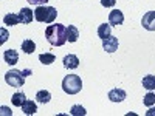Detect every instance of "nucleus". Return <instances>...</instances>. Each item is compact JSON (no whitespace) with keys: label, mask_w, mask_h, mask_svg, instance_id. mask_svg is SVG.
<instances>
[{"label":"nucleus","mask_w":155,"mask_h":116,"mask_svg":"<svg viewBox=\"0 0 155 116\" xmlns=\"http://www.w3.org/2000/svg\"><path fill=\"white\" fill-rule=\"evenodd\" d=\"M3 59H5V62L8 63V65H16V63L19 62V53L16 50H6L5 54H3Z\"/></svg>","instance_id":"11"},{"label":"nucleus","mask_w":155,"mask_h":116,"mask_svg":"<svg viewBox=\"0 0 155 116\" xmlns=\"http://www.w3.org/2000/svg\"><path fill=\"white\" fill-rule=\"evenodd\" d=\"M143 87L147 90V92H153L155 90V76L153 74H146L143 77V81H141Z\"/></svg>","instance_id":"14"},{"label":"nucleus","mask_w":155,"mask_h":116,"mask_svg":"<svg viewBox=\"0 0 155 116\" xmlns=\"http://www.w3.org/2000/svg\"><path fill=\"white\" fill-rule=\"evenodd\" d=\"M143 104H144L146 107H152V105L155 104V93H153V92H149V93L144 96Z\"/></svg>","instance_id":"21"},{"label":"nucleus","mask_w":155,"mask_h":116,"mask_svg":"<svg viewBox=\"0 0 155 116\" xmlns=\"http://www.w3.org/2000/svg\"><path fill=\"white\" fill-rule=\"evenodd\" d=\"M2 113H3V114H5V113H6V114H11V110H9V108H5V107H2Z\"/></svg>","instance_id":"27"},{"label":"nucleus","mask_w":155,"mask_h":116,"mask_svg":"<svg viewBox=\"0 0 155 116\" xmlns=\"http://www.w3.org/2000/svg\"><path fill=\"white\" fill-rule=\"evenodd\" d=\"M56 16H58V11L53 6L42 5L34 9V19L41 23H53L56 20Z\"/></svg>","instance_id":"3"},{"label":"nucleus","mask_w":155,"mask_h":116,"mask_svg":"<svg viewBox=\"0 0 155 116\" xmlns=\"http://www.w3.org/2000/svg\"><path fill=\"white\" fill-rule=\"evenodd\" d=\"M102 48H104L107 53H115V51L118 50V39L110 34L109 37H106L104 40H102Z\"/></svg>","instance_id":"7"},{"label":"nucleus","mask_w":155,"mask_h":116,"mask_svg":"<svg viewBox=\"0 0 155 116\" xmlns=\"http://www.w3.org/2000/svg\"><path fill=\"white\" fill-rule=\"evenodd\" d=\"M27 2L30 5H34V6H42V5H45L48 2V0H27Z\"/></svg>","instance_id":"24"},{"label":"nucleus","mask_w":155,"mask_h":116,"mask_svg":"<svg viewBox=\"0 0 155 116\" xmlns=\"http://www.w3.org/2000/svg\"><path fill=\"white\" fill-rule=\"evenodd\" d=\"M79 37V30H78L74 25H68L67 27V42L70 44H74Z\"/></svg>","instance_id":"13"},{"label":"nucleus","mask_w":155,"mask_h":116,"mask_svg":"<svg viewBox=\"0 0 155 116\" xmlns=\"http://www.w3.org/2000/svg\"><path fill=\"white\" fill-rule=\"evenodd\" d=\"M3 23L6 25V27H14V25L20 23V19L17 14H14V12H8V14L3 17Z\"/></svg>","instance_id":"15"},{"label":"nucleus","mask_w":155,"mask_h":116,"mask_svg":"<svg viewBox=\"0 0 155 116\" xmlns=\"http://www.w3.org/2000/svg\"><path fill=\"white\" fill-rule=\"evenodd\" d=\"M85 113L87 111H85V108L82 105H73L70 108V114H73V116H84Z\"/></svg>","instance_id":"22"},{"label":"nucleus","mask_w":155,"mask_h":116,"mask_svg":"<svg viewBox=\"0 0 155 116\" xmlns=\"http://www.w3.org/2000/svg\"><path fill=\"white\" fill-rule=\"evenodd\" d=\"M109 99L112 102H123L126 99V92L123 88H113L109 92Z\"/></svg>","instance_id":"10"},{"label":"nucleus","mask_w":155,"mask_h":116,"mask_svg":"<svg viewBox=\"0 0 155 116\" xmlns=\"http://www.w3.org/2000/svg\"><path fill=\"white\" fill-rule=\"evenodd\" d=\"M110 33H112V28H110V25H107V23H102V25L98 27V37L102 39V40H104L106 37H109Z\"/></svg>","instance_id":"17"},{"label":"nucleus","mask_w":155,"mask_h":116,"mask_svg":"<svg viewBox=\"0 0 155 116\" xmlns=\"http://www.w3.org/2000/svg\"><path fill=\"white\" fill-rule=\"evenodd\" d=\"M62 62H64V67H65L67 70H76L78 67H79V59H78V56H74V54H67Z\"/></svg>","instance_id":"8"},{"label":"nucleus","mask_w":155,"mask_h":116,"mask_svg":"<svg viewBox=\"0 0 155 116\" xmlns=\"http://www.w3.org/2000/svg\"><path fill=\"white\" fill-rule=\"evenodd\" d=\"M124 23V14L120 9H113L109 12V25H113V27H118V25Z\"/></svg>","instance_id":"6"},{"label":"nucleus","mask_w":155,"mask_h":116,"mask_svg":"<svg viewBox=\"0 0 155 116\" xmlns=\"http://www.w3.org/2000/svg\"><path fill=\"white\" fill-rule=\"evenodd\" d=\"M2 36H3V37H2V42H3V40H5V39H8V36H9V34H8V31H5V30H2Z\"/></svg>","instance_id":"25"},{"label":"nucleus","mask_w":155,"mask_h":116,"mask_svg":"<svg viewBox=\"0 0 155 116\" xmlns=\"http://www.w3.org/2000/svg\"><path fill=\"white\" fill-rule=\"evenodd\" d=\"M25 101H27V98H25V95H23L22 92L14 93V95H12V98H11V102H12L16 107H22Z\"/></svg>","instance_id":"19"},{"label":"nucleus","mask_w":155,"mask_h":116,"mask_svg":"<svg viewBox=\"0 0 155 116\" xmlns=\"http://www.w3.org/2000/svg\"><path fill=\"white\" fill-rule=\"evenodd\" d=\"M62 90L67 95H78L82 90V81L78 74H67L62 79Z\"/></svg>","instance_id":"2"},{"label":"nucleus","mask_w":155,"mask_h":116,"mask_svg":"<svg viewBox=\"0 0 155 116\" xmlns=\"http://www.w3.org/2000/svg\"><path fill=\"white\" fill-rule=\"evenodd\" d=\"M19 19H20V23L23 25L31 23V20L34 19V11H31V8H22L19 12Z\"/></svg>","instance_id":"9"},{"label":"nucleus","mask_w":155,"mask_h":116,"mask_svg":"<svg viewBox=\"0 0 155 116\" xmlns=\"http://www.w3.org/2000/svg\"><path fill=\"white\" fill-rule=\"evenodd\" d=\"M39 60H41V63H44V65H50V63H53L56 60V56L53 53H42L39 56Z\"/></svg>","instance_id":"20"},{"label":"nucleus","mask_w":155,"mask_h":116,"mask_svg":"<svg viewBox=\"0 0 155 116\" xmlns=\"http://www.w3.org/2000/svg\"><path fill=\"white\" fill-rule=\"evenodd\" d=\"M45 37L50 45L53 47H62L67 42V27L62 23H53L48 25L45 30Z\"/></svg>","instance_id":"1"},{"label":"nucleus","mask_w":155,"mask_h":116,"mask_svg":"<svg viewBox=\"0 0 155 116\" xmlns=\"http://www.w3.org/2000/svg\"><path fill=\"white\" fill-rule=\"evenodd\" d=\"M25 77L27 76L23 74V70H9L5 74V81L9 87H22L25 84Z\"/></svg>","instance_id":"4"},{"label":"nucleus","mask_w":155,"mask_h":116,"mask_svg":"<svg viewBox=\"0 0 155 116\" xmlns=\"http://www.w3.org/2000/svg\"><path fill=\"white\" fill-rule=\"evenodd\" d=\"M22 50L25 54H33L36 51V44L31 40V39H27V40L22 42Z\"/></svg>","instance_id":"18"},{"label":"nucleus","mask_w":155,"mask_h":116,"mask_svg":"<svg viewBox=\"0 0 155 116\" xmlns=\"http://www.w3.org/2000/svg\"><path fill=\"white\" fill-rule=\"evenodd\" d=\"M36 99H37V102H41V104H48L51 101V93L48 90H41V92H37Z\"/></svg>","instance_id":"16"},{"label":"nucleus","mask_w":155,"mask_h":116,"mask_svg":"<svg viewBox=\"0 0 155 116\" xmlns=\"http://www.w3.org/2000/svg\"><path fill=\"white\" fill-rule=\"evenodd\" d=\"M22 108V111L25 113V114H34L36 111H37V104L34 101H30V99H27L23 102V105L20 107Z\"/></svg>","instance_id":"12"},{"label":"nucleus","mask_w":155,"mask_h":116,"mask_svg":"<svg viewBox=\"0 0 155 116\" xmlns=\"http://www.w3.org/2000/svg\"><path fill=\"white\" fill-rule=\"evenodd\" d=\"M146 114H147V116H152V114H155V108H152V107H150V108L146 111Z\"/></svg>","instance_id":"26"},{"label":"nucleus","mask_w":155,"mask_h":116,"mask_svg":"<svg viewBox=\"0 0 155 116\" xmlns=\"http://www.w3.org/2000/svg\"><path fill=\"white\" fill-rule=\"evenodd\" d=\"M141 25L147 31H155V11H149L141 19Z\"/></svg>","instance_id":"5"},{"label":"nucleus","mask_w":155,"mask_h":116,"mask_svg":"<svg viewBox=\"0 0 155 116\" xmlns=\"http://www.w3.org/2000/svg\"><path fill=\"white\" fill-rule=\"evenodd\" d=\"M101 5L106 6V8H112L116 5V0H101Z\"/></svg>","instance_id":"23"}]
</instances>
